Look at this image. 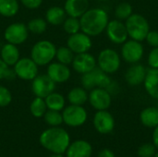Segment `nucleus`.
Wrapping results in <instances>:
<instances>
[{"label": "nucleus", "instance_id": "obj_1", "mask_svg": "<svg viewBox=\"0 0 158 157\" xmlns=\"http://www.w3.org/2000/svg\"><path fill=\"white\" fill-rule=\"evenodd\" d=\"M40 143L44 149L53 154L63 155L70 144V138L64 129L60 127H51L42 132Z\"/></svg>", "mask_w": 158, "mask_h": 157}, {"label": "nucleus", "instance_id": "obj_2", "mask_svg": "<svg viewBox=\"0 0 158 157\" xmlns=\"http://www.w3.org/2000/svg\"><path fill=\"white\" fill-rule=\"evenodd\" d=\"M109 21L108 15L102 8H89L81 18V30L82 32L91 36L101 34L107 26Z\"/></svg>", "mask_w": 158, "mask_h": 157}, {"label": "nucleus", "instance_id": "obj_3", "mask_svg": "<svg viewBox=\"0 0 158 157\" xmlns=\"http://www.w3.org/2000/svg\"><path fill=\"white\" fill-rule=\"evenodd\" d=\"M128 35L131 39L142 42L150 31V26L147 19L141 14H131L125 22Z\"/></svg>", "mask_w": 158, "mask_h": 157}, {"label": "nucleus", "instance_id": "obj_4", "mask_svg": "<svg viewBox=\"0 0 158 157\" xmlns=\"http://www.w3.org/2000/svg\"><path fill=\"white\" fill-rule=\"evenodd\" d=\"M56 48L53 43L46 40L39 41L31 48V58L38 66H44L56 57Z\"/></svg>", "mask_w": 158, "mask_h": 157}, {"label": "nucleus", "instance_id": "obj_5", "mask_svg": "<svg viewBox=\"0 0 158 157\" xmlns=\"http://www.w3.org/2000/svg\"><path fill=\"white\" fill-rule=\"evenodd\" d=\"M112 82L113 81L108 74L104 72L98 67L85 74H82L81 77V84L85 90H93L94 88H105L107 90Z\"/></svg>", "mask_w": 158, "mask_h": 157}, {"label": "nucleus", "instance_id": "obj_6", "mask_svg": "<svg viewBox=\"0 0 158 157\" xmlns=\"http://www.w3.org/2000/svg\"><path fill=\"white\" fill-rule=\"evenodd\" d=\"M98 68L107 74L117 72L120 68V56L117 51L111 48L104 49L100 52L97 58Z\"/></svg>", "mask_w": 158, "mask_h": 157}, {"label": "nucleus", "instance_id": "obj_7", "mask_svg": "<svg viewBox=\"0 0 158 157\" xmlns=\"http://www.w3.org/2000/svg\"><path fill=\"white\" fill-rule=\"evenodd\" d=\"M63 122L69 127H80L83 125L87 120V112L82 105H70L64 108Z\"/></svg>", "mask_w": 158, "mask_h": 157}, {"label": "nucleus", "instance_id": "obj_8", "mask_svg": "<svg viewBox=\"0 0 158 157\" xmlns=\"http://www.w3.org/2000/svg\"><path fill=\"white\" fill-rule=\"evenodd\" d=\"M144 49L141 42L135 40H127L122 43L121 56L122 58L130 64L138 63L143 56Z\"/></svg>", "mask_w": 158, "mask_h": 157}, {"label": "nucleus", "instance_id": "obj_9", "mask_svg": "<svg viewBox=\"0 0 158 157\" xmlns=\"http://www.w3.org/2000/svg\"><path fill=\"white\" fill-rule=\"evenodd\" d=\"M16 76L24 81H32L38 75V65L29 57L19 58L14 65Z\"/></svg>", "mask_w": 158, "mask_h": 157}, {"label": "nucleus", "instance_id": "obj_10", "mask_svg": "<svg viewBox=\"0 0 158 157\" xmlns=\"http://www.w3.org/2000/svg\"><path fill=\"white\" fill-rule=\"evenodd\" d=\"M29 35V30L27 26L21 22L12 23L7 26L4 32L6 41L9 43L18 45L23 43Z\"/></svg>", "mask_w": 158, "mask_h": 157}, {"label": "nucleus", "instance_id": "obj_11", "mask_svg": "<svg viewBox=\"0 0 158 157\" xmlns=\"http://www.w3.org/2000/svg\"><path fill=\"white\" fill-rule=\"evenodd\" d=\"M106 31L108 39L116 44H122L129 38L125 23L119 19H113L108 21Z\"/></svg>", "mask_w": 158, "mask_h": 157}, {"label": "nucleus", "instance_id": "obj_12", "mask_svg": "<svg viewBox=\"0 0 158 157\" xmlns=\"http://www.w3.org/2000/svg\"><path fill=\"white\" fill-rule=\"evenodd\" d=\"M56 82L53 81L46 74L37 75L31 82V90L36 97L45 98L55 91Z\"/></svg>", "mask_w": 158, "mask_h": 157}, {"label": "nucleus", "instance_id": "obj_13", "mask_svg": "<svg viewBox=\"0 0 158 157\" xmlns=\"http://www.w3.org/2000/svg\"><path fill=\"white\" fill-rule=\"evenodd\" d=\"M88 100L91 104V105L98 110H107L109 108L112 97L111 93L105 88H94L91 90Z\"/></svg>", "mask_w": 158, "mask_h": 157}, {"label": "nucleus", "instance_id": "obj_14", "mask_svg": "<svg viewBox=\"0 0 158 157\" xmlns=\"http://www.w3.org/2000/svg\"><path fill=\"white\" fill-rule=\"evenodd\" d=\"M67 45L74 54L77 55L88 52L91 49L93 43L89 35L79 31L69 35L67 41Z\"/></svg>", "mask_w": 158, "mask_h": 157}, {"label": "nucleus", "instance_id": "obj_15", "mask_svg": "<svg viewBox=\"0 0 158 157\" xmlns=\"http://www.w3.org/2000/svg\"><path fill=\"white\" fill-rule=\"evenodd\" d=\"M94 126L101 134H108L115 128V119L107 110H98L94 117Z\"/></svg>", "mask_w": 158, "mask_h": 157}, {"label": "nucleus", "instance_id": "obj_16", "mask_svg": "<svg viewBox=\"0 0 158 157\" xmlns=\"http://www.w3.org/2000/svg\"><path fill=\"white\" fill-rule=\"evenodd\" d=\"M71 64L74 70L82 75L96 68L97 61L93 55L86 52V53L77 54L74 56Z\"/></svg>", "mask_w": 158, "mask_h": 157}, {"label": "nucleus", "instance_id": "obj_17", "mask_svg": "<svg viewBox=\"0 0 158 157\" xmlns=\"http://www.w3.org/2000/svg\"><path fill=\"white\" fill-rule=\"evenodd\" d=\"M47 75L56 83H63L70 78V70L67 65L56 62L48 66Z\"/></svg>", "mask_w": 158, "mask_h": 157}, {"label": "nucleus", "instance_id": "obj_18", "mask_svg": "<svg viewBox=\"0 0 158 157\" xmlns=\"http://www.w3.org/2000/svg\"><path fill=\"white\" fill-rule=\"evenodd\" d=\"M147 70L141 64L135 63L129 68L125 73V80L131 86H138L143 83Z\"/></svg>", "mask_w": 158, "mask_h": 157}, {"label": "nucleus", "instance_id": "obj_19", "mask_svg": "<svg viewBox=\"0 0 158 157\" xmlns=\"http://www.w3.org/2000/svg\"><path fill=\"white\" fill-rule=\"evenodd\" d=\"M66 154L67 157H91L93 148L88 142L78 140L69 145Z\"/></svg>", "mask_w": 158, "mask_h": 157}, {"label": "nucleus", "instance_id": "obj_20", "mask_svg": "<svg viewBox=\"0 0 158 157\" xmlns=\"http://www.w3.org/2000/svg\"><path fill=\"white\" fill-rule=\"evenodd\" d=\"M64 9L69 17L81 18L89 9L88 0H66Z\"/></svg>", "mask_w": 158, "mask_h": 157}, {"label": "nucleus", "instance_id": "obj_21", "mask_svg": "<svg viewBox=\"0 0 158 157\" xmlns=\"http://www.w3.org/2000/svg\"><path fill=\"white\" fill-rule=\"evenodd\" d=\"M147 93L158 100V68H149L143 81Z\"/></svg>", "mask_w": 158, "mask_h": 157}, {"label": "nucleus", "instance_id": "obj_22", "mask_svg": "<svg viewBox=\"0 0 158 157\" xmlns=\"http://www.w3.org/2000/svg\"><path fill=\"white\" fill-rule=\"evenodd\" d=\"M1 59L7 66H14L19 59V51L17 45L12 43H6L1 48Z\"/></svg>", "mask_w": 158, "mask_h": 157}, {"label": "nucleus", "instance_id": "obj_23", "mask_svg": "<svg viewBox=\"0 0 158 157\" xmlns=\"http://www.w3.org/2000/svg\"><path fill=\"white\" fill-rule=\"evenodd\" d=\"M66 11L60 6H51L47 9L45 14V19L48 23L54 26L63 24L66 19Z\"/></svg>", "mask_w": 158, "mask_h": 157}, {"label": "nucleus", "instance_id": "obj_24", "mask_svg": "<svg viewBox=\"0 0 158 157\" xmlns=\"http://www.w3.org/2000/svg\"><path fill=\"white\" fill-rule=\"evenodd\" d=\"M140 119L145 127L156 128L158 126V108L153 106L144 108L141 112Z\"/></svg>", "mask_w": 158, "mask_h": 157}, {"label": "nucleus", "instance_id": "obj_25", "mask_svg": "<svg viewBox=\"0 0 158 157\" xmlns=\"http://www.w3.org/2000/svg\"><path fill=\"white\" fill-rule=\"evenodd\" d=\"M88 96L89 94L83 87H75L69 91L68 94V100L70 105H82L88 101Z\"/></svg>", "mask_w": 158, "mask_h": 157}, {"label": "nucleus", "instance_id": "obj_26", "mask_svg": "<svg viewBox=\"0 0 158 157\" xmlns=\"http://www.w3.org/2000/svg\"><path fill=\"white\" fill-rule=\"evenodd\" d=\"M47 109L50 110H56V111H61L65 108V98L62 94L58 93H51L49 95H47L44 98Z\"/></svg>", "mask_w": 158, "mask_h": 157}, {"label": "nucleus", "instance_id": "obj_27", "mask_svg": "<svg viewBox=\"0 0 158 157\" xmlns=\"http://www.w3.org/2000/svg\"><path fill=\"white\" fill-rule=\"evenodd\" d=\"M19 6L17 0H0V15L6 18L15 16L19 11Z\"/></svg>", "mask_w": 158, "mask_h": 157}, {"label": "nucleus", "instance_id": "obj_28", "mask_svg": "<svg viewBox=\"0 0 158 157\" xmlns=\"http://www.w3.org/2000/svg\"><path fill=\"white\" fill-rule=\"evenodd\" d=\"M30 111L34 118L44 117V115L47 111V106L44 99L41 97H35L30 105Z\"/></svg>", "mask_w": 158, "mask_h": 157}, {"label": "nucleus", "instance_id": "obj_29", "mask_svg": "<svg viewBox=\"0 0 158 157\" xmlns=\"http://www.w3.org/2000/svg\"><path fill=\"white\" fill-rule=\"evenodd\" d=\"M56 57L59 63L69 65L71 64L74 58V53L68 46H61L56 49Z\"/></svg>", "mask_w": 158, "mask_h": 157}, {"label": "nucleus", "instance_id": "obj_30", "mask_svg": "<svg viewBox=\"0 0 158 157\" xmlns=\"http://www.w3.org/2000/svg\"><path fill=\"white\" fill-rule=\"evenodd\" d=\"M44 118L50 127H59L63 123V117L60 111L48 109L44 115Z\"/></svg>", "mask_w": 158, "mask_h": 157}, {"label": "nucleus", "instance_id": "obj_31", "mask_svg": "<svg viewBox=\"0 0 158 157\" xmlns=\"http://www.w3.org/2000/svg\"><path fill=\"white\" fill-rule=\"evenodd\" d=\"M46 27H47V21L41 18L32 19L27 24V28L29 31L35 34L44 33L46 30Z\"/></svg>", "mask_w": 158, "mask_h": 157}, {"label": "nucleus", "instance_id": "obj_32", "mask_svg": "<svg viewBox=\"0 0 158 157\" xmlns=\"http://www.w3.org/2000/svg\"><path fill=\"white\" fill-rule=\"evenodd\" d=\"M132 14V6L130 3L123 2L118 4L115 8V16L117 19L126 20Z\"/></svg>", "mask_w": 158, "mask_h": 157}, {"label": "nucleus", "instance_id": "obj_33", "mask_svg": "<svg viewBox=\"0 0 158 157\" xmlns=\"http://www.w3.org/2000/svg\"><path fill=\"white\" fill-rule=\"evenodd\" d=\"M63 28L64 31L70 34H74L76 32H79L81 31V22L78 18H73V17H69L68 19H65L63 22Z\"/></svg>", "mask_w": 158, "mask_h": 157}, {"label": "nucleus", "instance_id": "obj_34", "mask_svg": "<svg viewBox=\"0 0 158 157\" xmlns=\"http://www.w3.org/2000/svg\"><path fill=\"white\" fill-rule=\"evenodd\" d=\"M16 73L14 69H11L9 66H7L1 58H0V80H13L15 79Z\"/></svg>", "mask_w": 158, "mask_h": 157}, {"label": "nucleus", "instance_id": "obj_35", "mask_svg": "<svg viewBox=\"0 0 158 157\" xmlns=\"http://www.w3.org/2000/svg\"><path fill=\"white\" fill-rule=\"evenodd\" d=\"M156 146L154 143H144L138 149V155L140 157H153L156 155Z\"/></svg>", "mask_w": 158, "mask_h": 157}, {"label": "nucleus", "instance_id": "obj_36", "mask_svg": "<svg viewBox=\"0 0 158 157\" xmlns=\"http://www.w3.org/2000/svg\"><path fill=\"white\" fill-rule=\"evenodd\" d=\"M12 101V95L10 91L0 85V107H6Z\"/></svg>", "mask_w": 158, "mask_h": 157}, {"label": "nucleus", "instance_id": "obj_37", "mask_svg": "<svg viewBox=\"0 0 158 157\" xmlns=\"http://www.w3.org/2000/svg\"><path fill=\"white\" fill-rule=\"evenodd\" d=\"M148 65L151 68H158V46L153 47L148 55Z\"/></svg>", "mask_w": 158, "mask_h": 157}, {"label": "nucleus", "instance_id": "obj_38", "mask_svg": "<svg viewBox=\"0 0 158 157\" xmlns=\"http://www.w3.org/2000/svg\"><path fill=\"white\" fill-rule=\"evenodd\" d=\"M145 40L147 43L152 47H157L158 46V31H149Z\"/></svg>", "mask_w": 158, "mask_h": 157}, {"label": "nucleus", "instance_id": "obj_39", "mask_svg": "<svg viewBox=\"0 0 158 157\" xmlns=\"http://www.w3.org/2000/svg\"><path fill=\"white\" fill-rule=\"evenodd\" d=\"M20 2L29 9H36L41 6L43 0H20Z\"/></svg>", "mask_w": 158, "mask_h": 157}, {"label": "nucleus", "instance_id": "obj_40", "mask_svg": "<svg viewBox=\"0 0 158 157\" xmlns=\"http://www.w3.org/2000/svg\"><path fill=\"white\" fill-rule=\"evenodd\" d=\"M97 157H116L115 156V154L109 150V149H103L102 151L99 152L98 154V156Z\"/></svg>", "mask_w": 158, "mask_h": 157}, {"label": "nucleus", "instance_id": "obj_41", "mask_svg": "<svg viewBox=\"0 0 158 157\" xmlns=\"http://www.w3.org/2000/svg\"><path fill=\"white\" fill-rule=\"evenodd\" d=\"M153 143L155 146L158 148V126L155 128L154 133H153Z\"/></svg>", "mask_w": 158, "mask_h": 157}, {"label": "nucleus", "instance_id": "obj_42", "mask_svg": "<svg viewBox=\"0 0 158 157\" xmlns=\"http://www.w3.org/2000/svg\"><path fill=\"white\" fill-rule=\"evenodd\" d=\"M49 157H63V155L61 154H53V155H51Z\"/></svg>", "mask_w": 158, "mask_h": 157}, {"label": "nucleus", "instance_id": "obj_43", "mask_svg": "<svg viewBox=\"0 0 158 157\" xmlns=\"http://www.w3.org/2000/svg\"><path fill=\"white\" fill-rule=\"evenodd\" d=\"M154 157H158V153H156V155H155V156Z\"/></svg>", "mask_w": 158, "mask_h": 157}, {"label": "nucleus", "instance_id": "obj_44", "mask_svg": "<svg viewBox=\"0 0 158 157\" xmlns=\"http://www.w3.org/2000/svg\"><path fill=\"white\" fill-rule=\"evenodd\" d=\"M96 1H106V0H96Z\"/></svg>", "mask_w": 158, "mask_h": 157}]
</instances>
